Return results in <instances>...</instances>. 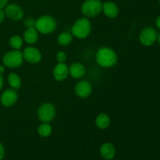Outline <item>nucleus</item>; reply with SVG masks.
I'll return each instance as SVG.
<instances>
[{"label": "nucleus", "mask_w": 160, "mask_h": 160, "mask_svg": "<svg viewBox=\"0 0 160 160\" xmlns=\"http://www.w3.org/2000/svg\"><path fill=\"white\" fill-rule=\"evenodd\" d=\"M9 4V0H0V9H4Z\"/></svg>", "instance_id": "b1692460"}, {"label": "nucleus", "mask_w": 160, "mask_h": 160, "mask_svg": "<svg viewBox=\"0 0 160 160\" xmlns=\"http://www.w3.org/2000/svg\"><path fill=\"white\" fill-rule=\"evenodd\" d=\"M92 31V23L87 17H81L74 22L71 28V34L78 39H84Z\"/></svg>", "instance_id": "f03ea898"}, {"label": "nucleus", "mask_w": 160, "mask_h": 160, "mask_svg": "<svg viewBox=\"0 0 160 160\" xmlns=\"http://www.w3.org/2000/svg\"><path fill=\"white\" fill-rule=\"evenodd\" d=\"M5 12H4V10L2 9H0V23H2L3 22V20H4L5 19Z\"/></svg>", "instance_id": "a878e982"}, {"label": "nucleus", "mask_w": 160, "mask_h": 160, "mask_svg": "<svg viewBox=\"0 0 160 160\" xmlns=\"http://www.w3.org/2000/svg\"><path fill=\"white\" fill-rule=\"evenodd\" d=\"M36 20L33 18H28L24 20V26L27 28H35Z\"/></svg>", "instance_id": "5701e85b"}, {"label": "nucleus", "mask_w": 160, "mask_h": 160, "mask_svg": "<svg viewBox=\"0 0 160 160\" xmlns=\"http://www.w3.org/2000/svg\"><path fill=\"white\" fill-rule=\"evenodd\" d=\"M39 33L35 28H29L23 33V41L29 45H34L38 40Z\"/></svg>", "instance_id": "2eb2a0df"}, {"label": "nucleus", "mask_w": 160, "mask_h": 160, "mask_svg": "<svg viewBox=\"0 0 160 160\" xmlns=\"http://www.w3.org/2000/svg\"><path fill=\"white\" fill-rule=\"evenodd\" d=\"M57 27L56 20L52 16L43 15L36 20L35 28L38 33L42 34H49L55 31Z\"/></svg>", "instance_id": "7ed1b4c3"}, {"label": "nucleus", "mask_w": 160, "mask_h": 160, "mask_svg": "<svg viewBox=\"0 0 160 160\" xmlns=\"http://www.w3.org/2000/svg\"><path fill=\"white\" fill-rule=\"evenodd\" d=\"M156 26H157V28H159V29H160V15L157 17V18H156Z\"/></svg>", "instance_id": "cd10ccee"}, {"label": "nucleus", "mask_w": 160, "mask_h": 160, "mask_svg": "<svg viewBox=\"0 0 160 160\" xmlns=\"http://www.w3.org/2000/svg\"><path fill=\"white\" fill-rule=\"evenodd\" d=\"M3 84H4V81H3L2 75L0 74V91H1L2 88Z\"/></svg>", "instance_id": "bb28decb"}, {"label": "nucleus", "mask_w": 160, "mask_h": 160, "mask_svg": "<svg viewBox=\"0 0 160 160\" xmlns=\"http://www.w3.org/2000/svg\"><path fill=\"white\" fill-rule=\"evenodd\" d=\"M8 83H9V85L10 86L11 88L17 90L21 87V78L17 73H11L8 76Z\"/></svg>", "instance_id": "6ab92c4d"}, {"label": "nucleus", "mask_w": 160, "mask_h": 160, "mask_svg": "<svg viewBox=\"0 0 160 160\" xmlns=\"http://www.w3.org/2000/svg\"><path fill=\"white\" fill-rule=\"evenodd\" d=\"M52 132V128L48 123H42L38 128V134L42 138L49 137Z\"/></svg>", "instance_id": "aec40b11"}, {"label": "nucleus", "mask_w": 160, "mask_h": 160, "mask_svg": "<svg viewBox=\"0 0 160 160\" xmlns=\"http://www.w3.org/2000/svg\"><path fill=\"white\" fill-rule=\"evenodd\" d=\"M53 78L57 81H62L69 76V67L65 63H57L52 70Z\"/></svg>", "instance_id": "f8f14e48"}, {"label": "nucleus", "mask_w": 160, "mask_h": 160, "mask_svg": "<svg viewBox=\"0 0 160 160\" xmlns=\"http://www.w3.org/2000/svg\"><path fill=\"white\" fill-rule=\"evenodd\" d=\"M5 156V148L3 145L0 143V160H2Z\"/></svg>", "instance_id": "393cba45"}, {"label": "nucleus", "mask_w": 160, "mask_h": 160, "mask_svg": "<svg viewBox=\"0 0 160 160\" xmlns=\"http://www.w3.org/2000/svg\"><path fill=\"white\" fill-rule=\"evenodd\" d=\"M74 92L80 98H87L92 95V86L88 81H80L75 85Z\"/></svg>", "instance_id": "9b49d317"}, {"label": "nucleus", "mask_w": 160, "mask_h": 160, "mask_svg": "<svg viewBox=\"0 0 160 160\" xmlns=\"http://www.w3.org/2000/svg\"><path fill=\"white\" fill-rule=\"evenodd\" d=\"M5 72V66L0 65V74L2 75V73Z\"/></svg>", "instance_id": "c85d7f7f"}, {"label": "nucleus", "mask_w": 160, "mask_h": 160, "mask_svg": "<svg viewBox=\"0 0 160 160\" xmlns=\"http://www.w3.org/2000/svg\"><path fill=\"white\" fill-rule=\"evenodd\" d=\"M9 44L14 50H20L23 45V38L20 35L15 34L9 38Z\"/></svg>", "instance_id": "412c9836"}, {"label": "nucleus", "mask_w": 160, "mask_h": 160, "mask_svg": "<svg viewBox=\"0 0 160 160\" xmlns=\"http://www.w3.org/2000/svg\"><path fill=\"white\" fill-rule=\"evenodd\" d=\"M159 5H160V0H159Z\"/></svg>", "instance_id": "7c9ffc66"}, {"label": "nucleus", "mask_w": 160, "mask_h": 160, "mask_svg": "<svg viewBox=\"0 0 160 160\" xmlns=\"http://www.w3.org/2000/svg\"><path fill=\"white\" fill-rule=\"evenodd\" d=\"M158 38L156 30L151 27L145 28L139 34V42L144 46H151L156 42Z\"/></svg>", "instance_id": "0eeeda50"}, {"label": "nucleus", "mask_w": 160, "mask_h": 160, "mask_svg": "<svg viewBox=\"0 0 160 160\" xmlns=\"http://www.w3.org/2000/svg\"><path fill=\"white\" fill-rule=\"evenodd\" d=\"M100 154L104 159H112L116 156V148L112 144L106 142L102 145L100 148Z\"/></svg>", "instance_id": "dca6fc26"}, {"label": "nucleus", "mask_w": 160, "mask_h": 160, "mask_svg": "<svg viewBox=\"0 0 160 160\" xmlns=\"http://www.w3.org/2000/svg\"><path fill=\"white\" fill-rule=\"evenodd\" d=\"M56 114V107L50 102L43 103L38 109V117L42 123H50L54 120Z\"/></svg>", "instance_id": "423d86ee"}, {"label": "nucleus", "mask_w": 160, "mask_h": 160, "mask_svg": "<svg viewBox=\"0 0 160 160\" xmlns=\"http://www.w3.org/2000/svg\"><path fill=\"white\" fill-rule=\"evenodd\" d=\"M111 123V119L108 114L102 112L98 114L95 118V125L100 130H105L109 127Z\"/></svg>", "instance_id": "f3484780"}, {"label": "nucleus", "mask_w": 160, "mask_h": 160, "mask_svg": "<svg viewBox=\"0 0 160 160\" xmlns=\"http://www.w3.org/2000/svg\"><path fill=\"white\" fill-rule=\"evenodd\" d=\"M67 59V56L65 52L63 51H59L56 53V59L58 63H62V62H65L66 60Z\"/></svg>", "instance_id": "4be33fe9"}, {"label": "nucleus", "mask_w": 160, "mask_h": 160, "mask_svg": "<svg viewBox=\"0 0 160 160\" xmlns=\"http://www.w3.org/2000/svg\"><path fill=\"white\" fill-rule=\"evenodd\" d=\"M97 63L104 68H111L117 63L118 56L112 48L109 47H102L95 54Z\"/></svg>", "instance_id": "f257e3e1"}, {"label": "nucleus", "mask_w": 160, "mask_h": 160, "mask_svg": "<svg viewBox=\"0 0 160 160\" xmlns=\"http://www.w3.org/2000/svg\"><path fill=\"white\" fill-rule=\"evenodd\" d=\"M73 34L71 32L69 31H64V32L60 33L58 35L57 38V42L59 45L61 46H67L70 45L73 41Z\"/></svg>", "instance_id": "a211bd4d"}, {"label": "nucleus", "mask_w": 160, "mask_h": 160, "mask_svg": "<svg viewBox=\"0 0 160 160\" xmlns=\"http://www.w3.org/2000/svg\"><path fill=\"white\" fill-rule=\"evenodd\" d=\"M86 70L81 62H73L69 67V75L74 79H81L85 75Z\"/></svg>", "instance_id": "4468645a"}, {"label": "nucleus", "mask_w": 160, "mask_h": 160, "mask_svg": "<svg viewBox=\"0 0 160 160\" xmlns=\"http://www.w3.org/2000/svg\"><path fill=\"white\" fill-rule=\"evenodd\" d=\"M4 12L6 17L14 21L21 20L24 17V12L23 9L19 5L15 3L8 4V6L4 9Z\"/></svg>", "instance_id": "1a4fd4ad"}, {"label": "nucleus", "mask_w": 160, "mask_h": 160, "mask_svg": "<svg viewBox=\"0 0 160 160\" xmlns=\"http://www.w3.org/2000/svg\"><path fill=\"white\" fill-rule=\"evenodd\" d=\"M18 99V95L15 89L9 88L5 90L0 97V102L5 107H11L16 104Z\"/></svg>", "instance_id": "9d476101"}, {"label": "nucleus", "mask_w": 160, "mask_h": 160, "mask_svg": "<svg viewBox=\"0 0 160 160\" xmlns=\"http://www.w3.org/2000/svg\"><path fill=\"white\" fill-rule=\"evenodd\" d=\"M157 39H158V42H159V45H160V33L159 34V35H158Z\"/></svg>", "instance_id": "c756f323"}, {"label": "nucleus", "mask_w": 160, "mask_h": 160, "mask_svg": "<svg viewBox=\"0 0 160 160\" xmlns=\"http://www.w3.org/2000/svg\"><path fill=\"white\" fill-rule=\"evenodd\" d=\"M103 13L110 19H114L118 16L119 7L115 2L111 1H107L102 3V11Z\"/></svg>", "instance_id": "ddd939ff"}, {"label": "nucleus", "mask_w": 160, "mask_h": 160, "mask_svg": "<svg viewBox=\"0 0 160 160\" xmlns=\"http://www.w3.org/2000/svg\"><path fill=\"white\" fill-rule=\"evenodd\" d=\"M81 12L85 17H95L102 11V2L100 0H85L81 7Z\"/></svg>", "instance_id": "39448f33"}, {"label": "nucleus", "mask_w": 160, "mask_h": 160, "mask_svg": "<svg viewBox=\"0 0 160 160\" xmlns=\"http://www.w3.org/2000/svg\"><path fill=\"white\" fill-rule=\"evenodd\" d=\"M23 59L31 64H37L42 61V54L40 50L34 46H28L23 52Z\"/></svg>", "instance_id": "6e6552de"}, {"label": "nucleus", "mask_w": 160, "mask_h": 160, "mask_svg": "<svg viewBox=\"0 0 160 160\" xmlns=\"http://www.w3.org/2000/svg\"><path fill=\"white\" fill-rule=\"evenodd\" d=\"M23 52L20 50H12L3 56L2 62L6 67L11 69H16L21 67L23 62Z\"/></svg>", "instance_id": "20e7f679"}]
</instances>
